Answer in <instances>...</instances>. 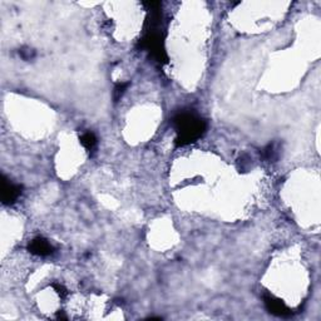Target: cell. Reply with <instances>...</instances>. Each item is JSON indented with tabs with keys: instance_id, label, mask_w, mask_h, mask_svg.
Segmentation results:
<instances>
[{
	"instance_id": "obj_1",
	"label": "cell",
	"mask_w": 321,
	"mask_h": 321,
	"mask_svg": "<svg viewBox=\"0 0 321 321\" xmlns=\"http://www.w3.org/2000/svg\"><path fill=\"white\" fill-rule=\"evenodd\" d=\"M177 137L176 146L184 147L200 139L206 132L207 124L201 117L192 112H180L172 119Z\"/></svg>"
},
{
	"instance_id": "obj_2",
	"label": "cell",
	"mask_w": 321,
	"mask_h": 321,
	"mask_svg": "<svg viewBox=\"0 0 321 321\" xmlns=\"http://www.w3.org/2000/svg\"><path fill=\"white\" fill-rule=\"evenodd\" d=\"M140 48L147 50L152 58L159 62L161 64L167 63V53L165 49V42H163L162 34L159 29L146 30V34L139 42Z\"/></svg>"
},
{
	"instance_id": "obj_3",
	"label": "cell",
	"mask_w": 321,
	"mask_h": 321,
	"mask_svg": "<svg viewBox=\"0 0 321 321\" xmlns=\"http://www.w3.org/2000/svg\"><path fill=\"white\" fill-rule=\"evenodd\" d=\"M264 302L269 313H271L273 315L278 316V318H289V316L292 315L291 310L287 308L286 304L274 296V295L265 294Z\"/></svg>"
},
{
	"instance_id": "obj_4",
	"label": "cell",
	"mask_w": 321,
	"mask_h": 321,
	"mask_svg": "<svg viewBox=\"0 0 321 321\" xmlns=\"http://www.w3.org/2000/svg\"><path fill=\"white\" fill-rule=\"evenodd\" d=\"M22 194V186L10 182L5 176L1 177V201L4 205H11Z\"/></svg>"
},
{
	"instance_id": "obj_5",
	"label": "cell",
	"mask_w": 321,
	"mask_h": 321,
	"mask_svg": "<svg viewBox=\"0 0 321 321\" xmlns=\"http://www.w3.org/2000/svg\"><path fill=\"white\" fill-rule=\"evenodd\" d=\"M28 250H29L30 254L42 257L49 256L54 252V247L51 246V243L43 237H37L30 241Z\"/></svg>"
},
{
	"instance_id": "obj_6",
	"label": "cell",
	"mask_w": 321,
	"mask_h": 321,
	"mask_svg": "<svg viewBox=\"0 0 321 321\" xmlns=\"http://www.w3.org/2000/svg\"><path fill=\"white\" fill-rule=\"evenodd\" d=\"M81 143L87 151H92L97 144V137L92 132H84L81 136Z\"/></svg>"
},
{
	"instance_id": "obj_7",
	"label": "cell",
	"mask_w": 321,
	"mask_h": 321,
	"mask_svg": "<svg viewBox=\"0 0 321 321\" xmlns=\"http://www.w3.org/2000/svg\"><path fill=\"white\" fill-rule=\"evenodd\" d=\"M262 154H264V158H266L267 161H274V159L277 158V149H276L275 144H269V146L262 151Z\"/></svg>"
},
{
	"instance_id": "obj_8",
	"label": "cell",
	"mask_w": 321,
	"mask_h": 321,
	"mask_svg": "<svg viewBox=\"0 0 321 321\" xmlns=\"http://www.w3.org/2000/svg\"><path fill=\"white\" fill-rule=\"evenodd\" d=\"M127 87H128V83H118L116 87H114L113 99L116 100V102H118V100L121 99L122 95H123L124 92H126Z\"/></svg>"
},
{
	"instance_id": "obj_9",
	"label": "cell",
	"mask_w": 321,
	"mask_h": 321,
	"mask_svg": "<svg viewBox=\"0 0 321 321\" xmlns=\"http://www.w3.org/2000/svg\"><path fill=\"white\" fill-rule=\"evenodd\" d=\"M19 54H20V57L23 58V59L29 60V59H32L33 57H34V50H32V49H29V48L22 49V50L19 51Z\"/></svg>"
},
{
	"instance_id": "obj_10",
	"label": "cell",
	"mask_w": 321,
	"mask_h": 321,
	"mask_svg": "<svg viewBox=\"0 0 321 321\" xmlns=\"http://www.w3.org/2000/svg\"><path fill=\"white\" fill-rule=\"evenodd\" d=\"M53 287L57 290V292L60 295V296H64V295L67 294V291H65L64 287H63L62 285H59V283H53Z\"/></svg>"
}]
</instances>
